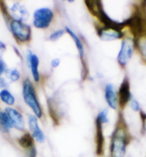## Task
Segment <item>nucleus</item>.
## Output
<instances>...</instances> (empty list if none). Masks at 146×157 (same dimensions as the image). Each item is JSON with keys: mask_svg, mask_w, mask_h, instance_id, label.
<instances>
[{"mask_svg": "<svg viewBox=\"0 0 146 157\" xmlns=\"http://www.w3.org/2000/svg\"><path fill=\"white\" fill-rule=\"evenodd\" d=\"M131 141V135L123 111L118 113L117 121L110 136L109 157H125Z\"/></svg>", "mask_w": 146, "mask_h": 157, "instance_id": "1", "label": "nucleus"}, {"mask_svg": "<svg viewBox=\"0 0 146 157\" xmlns=\"http://www.w3.org/2000/svg\"><path fill=\"white\" fill-rule=\"evenodd\" d=\"M85 4H86V7L90 14L94 16L101 24L100 25L118 31H123L125 28L124 20L122 21H116L109 16L102 5V2L97 0H88L85 1Z\"/></svg>", "mask_w": 146, "mask_h": 157, "instance_id": "2", "label": "nucleus"}, {"mask_svg": "<svg viewBox=\"0 0 146 157\" xmlns=\"http://www.w3.org/2000/svg\"><path fill=\"white\" fill-rule=\"evenodd\" d=\"M22 95L26 105L30 109L34 116L42 120L44 117V111L41 105L36 87L29 77H25L22 84Z\"/></svg>", "mask_w": 146, "mask_h": 157, "instance_id": "3", "label": "nucleus"}, {"mask_svg": "<svg viewBox=\"0 0 146 157\" xmlns=\"http://www.w3.org/2000/svg\"><path fill=\"white\" fill-rule=\"evenodd\" d=\"M7 25L13 37L19 44H27L32 41V30L29 24L11 19Z\"/></svg>", "mask_w": 146, "mask_h": 157, "instance_id": "4", "label": "nucleus"}, {"mask_svg": "<svg viewBox=\"0 0 146 157\" xmlns=\"http://www.w3.org/2000/svg\"><path fill=\"white\" fill-rule=\"evenodd\" d=\"M55 14L51 8L43 6L36 9L32 14V25L35 29H49L54 20Z\"/></svg>", "mask_w": 146, "mask_h": 157, "instance_id": "5", "label": "nucleus"}, {"mask_svg": "<svg viewBox=\"0 0 146 157\" xmlns=\"http://www.w3.org/2000/svg\"><path fill=\"white\" fill-rule=\"evenodd\" d=\"M136 48L135 39L132 36H125L121 40V44L117 55V62L122 69L125 68L131 59Z\"/></svg>", "mask_w": 146, "mask_h": 157, "instance_id": "6", "label": "nucleus"}, {"mask_svg": "<svg viewBox=\"0 0 146 157\" xmlns=\"http://www.w3.org/2000/svg\"><path fill=\"white\" fill-rule=\"evenodd\" d=\"M29 132L33 137L35 143L42 144L46 141V135L39 124V119L33 114H29L27 117Z\"/></svg>", "mask_w": 146, "mask_h": 157, "instance_id": "7", "label": "nucleus"}, {"mask_svg": "<svg viewBox=\"0 0 146 157\" xmlns=\"http://www.w3.org/2000/svg\"><path fill=\"white\" fill-rule=\"evenodd\" d=\"M119 110L123 111L133 97L130 89V83L128 76H125L117 90Z\"/></svg>", "mask_w": 146, "mask_h": 157, "instance_id": "8", "label": "nucleus"}, {"mask_svg": "<svg viewBox=\"0 0 146 157\" xmlns=\"http://www.w3.org/2000/svg\"><path fill=\"white\" fill-rule=\"evenodd\" d=\"M10 118L13 128L17 132L23 133L26 132L27 122L24 117L22 113L18 109L7 106L4 109Z\"/></svg>", "mask_w": 146, "mask_h": 157, "instance_id": "9", "label": "nucleus"}, {"mask_svg": "<svg viewBox=\"0 0 146 157\" xmlns=\"http://www.w3.org/2000/svg\"><path fill=\"white\" fill-rule=\"evenodd\" d=\"M26 61L31 73L32 80L35 84H38L41 81L40 72V58L32 50L27 49L26 52Z\"/></svg>", "mask_w": 146, "mask_h": 157, "instance_id": "10", "label": "nucleus"}, {"mask_svg": "<svg viewBox=\"0 0 146 157\" xmlns=\"http://www.w3.org/2000/svg\"><path fill=\"white\" fill-rule=\"evenodd\" d=\"M95 31L99 37L103 41H112L125 37V34L124 31H118L106 28L102 25H95Z\"/></svg>", "mask_w": 146, "mask_h": 157, "instance_id": "11", "label": "nucleus"}, {"mask_svg": "<svg viewBox=\"0 0 146 157\" xmlns=\"http://www.w3.org/2000/svg\"><path fill=\"white\" fill-rule=\"evenodd\" d=\"M95 154L97 156H103L105 151V138L103 128L104 124L95 119Z\"/></svg>", "mask_w": 146, "mask_h": 157, "instance_id": "12", "label": "nucleus"}, {"mask_svg": "<svg viewBox=\"0 0 146 157\" xmlns=\"http://www.w3.org/2000/svg\"><path fill=\"white\" fill-rule=\"evenodd\" d=\"M8 10L11 19L26 22L30 18V12L28 9L19 2H14Z\"/></svg>", "mask_w": 146, "mask_h": 157, "instance_id": "13", "label": "nucleus"}, {"mask_svg": "<svg viewBox=\"0 0 146 157\" xmlns=\"http://www.w3.org/2000/svg\"><path fill=\"white\" fill-rule=\"evenodd\" d=\"M104 98L108 107L113 110L119 109L117 90L112 83H107L104 87Z\"/></svg>", "mask_w": 146, "mask_h": 157, "instance_id": "14", "label": "nucleus"}, {"mask_svg": "<svg viewBox=\"0 0 146 157\" xmlns=\"http://www.w3.org/2000/svg\"><path fill=\"white\" fill-rule=\"evenodd\" d=\"M58 101L54 99V97L49 98L47 100V106H48V110L49 117H51L52 121L54 122L55 125H58L60 124V121L62 117V112H61L60 106L58 104Z\"/></svg>", "mask_w": 146, "mask_h": 157, "instance_id": "15", "label": "nucleus"}, {"mask_svg": "<svg viewBox=\"0 0 146 157\" xmlns=\"http://www.w3.org/2000/svg\"><path fill=\"white\" fill-rule=\"evenodd\" d=\"M16 141L17 144L19 145V147L21 149H23V151L36 145L35 141H34L31 134L29 132H27V131L25 132L22 133V135H20L18 138H17Z\"/></svg>", "mask_w": 146, "mask_h": 157, "instance_id": "16", "label": "nucleus"}, {"mask_svg": "<svg viewBox=\"0 0 146 157\" xmlns=\"http://www.w3.org/2000/svg\"><path fill=\"white\" fill-rule=\"evenodd\" d=\"M13 128L12 124L5 111H0V133L6 136L11 134Z\"/></svg>", "mask_w": 146, "mask_h": 157, "instance_id": "17", "label": "nucleus"}, {"mask_svg": "<svg viewBox=\"0 0 146 157\" xmlns=\"http://www.w3.org/2000/svg\"><path fill=\"white\" fill-rule=\"evenodd\" d=\"M0 100L7 106L12 107L15 104L16 99L14 94L8 89L0 90Z\"/></svg>", "mask_w": 146, "mask_h": 157, "instance_id": "18", "label": "nucleus"}, {"mask_svg": "<svg viewBox=\"0 0 146 157\" xmlns=\"http://www.w3.org/2000/svg\"><path fill=\"white\" fill-rule=\"evenodd\" d=\"M6 77H7L11 82H17L21 79L22 75L20 71L17 68L8 69L5 73Z\"/></svg>", "mask_w": 146, "mask_h": 157, "instance_id": "19", "label": "nucleus"}, {"mask_svg": "<svg viewBox=\"0 0 146 157\" xmlns=\"http://www.w3.org/2000/svg\"><path fill=\"white\" fill-rule=\"evenodd\" d=\"M95 119H97V121L101 122L102 124H103L104 125L108 124L110 122V118H109V110L108 108L102 109V110H100L99 112L97 113Z\"/></svg>", "mask_w": 146, "mask_h": 157, "instance_id": "20", "label": "nucleus"}, {"mask_svg": "<svg viewBox=\"0 0 146 157\" xmlns=\"http://www.w3.org/2000/svg\"><path fill=\"white\" fill-rule=\"evenodd\" d=\"M66 34L65 28L64 29H59L55 31L52 32L48 36V39L50 41L54 42V41H58L60 38H62L65 34Z\"/></svg>", "mask_w": 146, "mask_h": 157, "instance_id": "21", "label": "nucleus"}, {"mask_svg": "<svg viewBox=\"0 0 146 157\" xmlns=\"http://www.w3.org/2000/svg\"><path fill=\"white\" fill-rule=\"evenodd\" d=\"M37 154L38 151L36 145L24 151V157H37Z\"/></svg>", "mask_w": 146, "mask_h": 157, "instance_id": "22", "label": "nucleus"}, {"mask_svg": "<svg viewBox=\"0 0 146 157\" xmlns=\"http://www.w3.org/2000/svg\"><path fill=\"white\" fill-rule=\"evenodd\" d=\"M129 106L130 109H131L135 112H140L141 111L140 103H139L138 100L135 99L134 97H132V99L130 100Z\"/></svg>", "mask_w": 146, "mask_h": 157, "instance_id": "23", "label": "nucleus"}, {"mask_svg": "<svg viewBox=\"0 0 146 157\" xmlns=\"http://www.w3.org/2000/svg\"><path fill=\"white\" fill-rule=\"evenodd\" d=\"M140 116L141 119V133L146 136V113L140 111Z\"/></svg>", "mask_w": 146, "mask_h": 157, "instance_id": "24", "label": "nucleus"}, {"mask_svg": "<svg viewBox=\"0 0 146 157\" xmlns=\"http://www.w3.org/2000/svg\"><path fill=\"white\" fill-rule=\"evenodd\" d=\"M8 69L9 68L7 67L6 62H4V60L2 57V56H0V77H2V75L6 73V71H7Z\"/></svg>", "mask_w": 146, "mask_h": 157, "instance_id": "25", "label": "nucleus"}, {"mask_svg": "<svg viewBox=\"0 0 146 157\" xmlns=\"http://www.w3.org/2000/svg\"><path fill=\"white\" fill-rule=\"evenodd\" d=\"M60 64H61V59L58 57L52 59L51 62H50V66H51L52 69H57L59 66H60Z\"/></svg>", "mask_w": 146, "mask_h": 157, "instance_id": "26", "label": "nucleus"}, {"mask_svg": "<svg viewBox=\"0 0 146 157\" xmlns=\"http://www.w3.org/2000/svg\"><path fill=\"white\" fill-rule=\"evenodd\" d=\"M9 82L6 78L4 77H0V89H8Z\"/></svg>", "mask_w": 146, "mask_h": 157, "instance_id": "27", "label": "nucleus"}, {"mask_svg": "<svg viewBox=\"0 0 146 157\" xmlns=\"http://www.w3.org/2000/svg\"><path fill=\"white\" fill-rule=\"evenodd\" d=\"M14 50L15 53L17 54V55L18 56H19V58H22V54H21V53H20V52H19V50L17 49V48H16V47H14Z\"/></svg>", "mask_w": 146, "mask_h": 157, "instance_id": "28", "label": "nucleus"}, {"mask_svg": "<svg viewBox=\"0 0 146 157\" xmlns=\"http://www.w3.org/2000/svg\"><path fill=\"white\" fill-rule=\"evenodd\" d=\"M144 7H145V11H146V2H145V6H144Z\"/></svg>", "mask_w": 146, "mask_h": 157, "instance_id": "29", "label": "nucleus"}]
</instances>
